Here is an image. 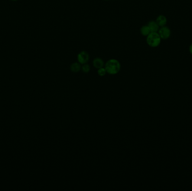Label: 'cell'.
I'll return each instance as SVG.
<instances>
[{
	"label": "cell",
	"instance_id": "obj_6",
	"mask_svg": "<svg viewBox=\"0 0 192 191\" xmlns=\"http://www.w3.org/2000/svg\"><path fill=\"white\" fill-rule=\"evenodd\" d=\"M156 22L158 24L159 27H162L166 25L167 22H168V20L166 16L162 15H160L157 18Z\"/></svg>",
	"mask_w": 192,
	"mask_h": 191
},
{
	"label": "cell",
	"instance_id": "obj_4",
	"mask_svg": "<svg viewBox=\"0 0 192 191\" xmlns=\"http://www.w3.org/2000/svg\"><path fill=\"white\" fill-rule=\"evenodd\" d=\"M158 33L162 39H168L171 35V30L167 26L161 27L158 31Z\"/></svg>",
	"mask_w": 192,
	"mask_h": 191
},
{
	"label": "cell",
	"instance_id": "obj_11",
	"mask_svg": "<svg viewBox=\"0 0 192 191\" xmlns=\"http://www.w3.org/2000/svg\"><path fill=\"white\" fill-rule=\"evenodd\" d=\"M97 73H98V75L100 76H104L106 74L107 72H106V70L105 68L102 67L98 69Z\"/></svg>",
	"mask_w": 192,
	"mask_h": 191
},
{
	"label": "cell",
	"instance_id": "obj_14",
	"mask_svg": "<svg viewBox=\"0 0 192 191\" xmlns=\"http://www.w3.org/2000/svg\"><path fill=\"white\" fill-rule=\"evenodd\" d=\"M12 1H16V0H12Z\"/></svg>",
	"mask_w": 192,
	"mask_h": 191
},
{
	"label": "cell",
	"instance_id": "obj_9",
	"mask_svg": "<svg viewBox=\"0 0 192 191\" xmlns=\"http://www.w3.org/2000/svg\"><path fill=\"white\" fill-rule=\"evenodd\" d=\"M140 34L145 36H147L151 33L150 29L148 25H144L142 26L140 29Z\"/></svg>",
	"mask_w": 192,
	"mask_h": 191
},
{
	"label": "cell",
	"instance_id": "obj_1",
	"mask_svg": "<svg viewBox=\"0 0 192 191\" xmlns=\"http://www.w3.org/2000/svg\"><path fill=\"white\" fill-rule=\"evenodd\" d=\"M104 68L107 74L116 75L119 72L121 69V64L120 62L116 59H110L105 63Z\"/></svg>",
	"mask_w": 192,
	"mask_h": 191
},
{
	"label": "cell",
	"instance_id": "obj_8",
	"mask_svg": "<svg viewBox=\"0 0 192 191\" xmlns=\"http://www.w3.org/2000/svg\"><path fill=\"white\" fill-rule=\"evenodd\" d=\"M81 64L79 62H74L70 65V70L74 73H77L81 70Z\"/></svg>",
	"mask_w": 192,
	"mask_h": 191
},
{
	"label": "cell",
	"instance_id": "obj_5",
	"mask_svg": "<svg viewBox=\"0 0 192 191\" xmlns=\"http://www.w3.org/2000/svg\"><path fill=\"white\" fill-rule=\"evenodd\" d=\"M93 66L96 68L99 69L100 68L103 67L104 66V62L102 58L100 57L95 58L93 61Z\"/></svg>",
	"mask_w": 192,
	"mask_h": 191
},
{
	"label": "cell",
	"instance_id": "obj_12",
	"mask_svg": "<svg viewBox=\"0 0 192 191\" xmlns=\"http://www.w3.org/2000/svg\"><path fill=\"white\" fill-rule=\"evenodd\" d=\"M189 52L191 53V55H192V43L189 46Z\"/></svg>",
	"mask_w": 192,
	"mask_h": 191
},
{
	"label": "cell",
	"instance_id": "obj_7",
	"mask_svg": "<svg viewBox=\"0 0 192 191\" xmlns=\"http://www.w3.org/2000/svg\"><path fill=\"white\" fill-rule=\"evenodd\" d=\"M148 27L150 29L151 32H158V30L159 29V26L156 22L155 21H151L148 23Z\"/></svg>",
	"mask_w": 192,
	"mask_h": 191
},
{
	"label": "cell",
	"instance_id": "obj_13",
	"mask_svg": "<svg viewBox=\"0 0 192 191\" xmlns=\"http://www.w3.org/2000/svg\"><path fill=\"white\" fill-rule=\"evenodd\" d=\"M104 1H109V0H104Z\"/></svg>",
	"mask_w": 192,
	"mask_h": 191
},
{
	"label": "cell",
	"instance_id": "obj_2",
	"mask_svg": "<svg viewBox=\"0 0 192 191\" xmlns=\"http://www.w3.org/2000/svg\"><path fill=\"white\" fill-rule=\"evenodd\" d=\"M147 43L152 48L157 47L160 45L161 38L157 32H151L147 36Z\"/></svg>",
	"mask_w": 192,
	"mask_h": 191
},
{
	"label": "cell",
	"instance_id": "obj_3",
	"mask_svg": "<svg viewBox=\"0 0 192 191\" xmlns=\"http://www.w3.org/2000/svg\"><path fill=\"white\" fill-rule=\"evenodd\" d=\"M78 62L81 65L87 63L90 60V55L88 53L85 51L79 52L77 56Z\"/></svg>",
	"mask_w": 192,
	"mask_h": 191
},
{
	"label": "cell",
	"instance_id": "obj_10",
	"mask_svg": "<svg viewBox=\"0 0 192 191\" xmlns=\"http://www.w3.org/2000/svg\"><path fill=\"white\" fill-rule=\"evenodd\" d=\"M81 70H82V71L84 72V73H88L90 70V66L87 64V63H85V64H84L83 65V66H81Z\"/></svg>",
	"mask_w": 192,
	"mask_h": 191
}]
</instances>
